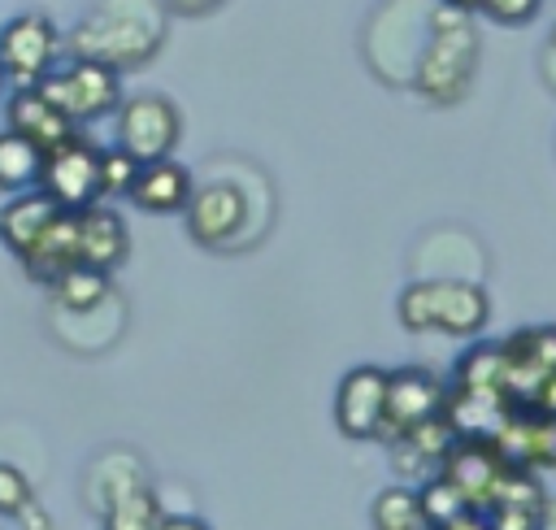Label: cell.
I'll return each instance as SVG.
<instances>
[{
  "instance_id": "1",
  "label": "cell",
  "mask_w": 556,
  "mask_h": 530,
  "mask_svg": "<svg viewBox=\"0 0 556 530\" xmlns=\"http://www.w3.org/2000/svg\"><path fill=\"white\" fill-rule=\"evenodd\" d=\"M165 43L161 0H91V9L70 26L61 52L70 61H91L113 74L148 65Z\"/></svg>"
},
{
  "instance_id": "2",
  "label": "cell",
  "mask_w": 556,
  "mask_h": 530,
  "mask_svg": "<svg viewBox=\"0 0 556 530\" xmlns=\"http://www.w3.org/2000/svg\"><path fill=\"white\" fill-rule=\"evenodd\" d=\"M478 70V30L469 13L439 4L430 13V35L426 48L413 65V87L430 104H452L469 91V78Z\"/></svg>"
},
{
  "instance_id": "3",
  "label": "cell",
  "mask_w": 556,
  "mask_h": 530,
  "mask_svg": "<svg viewBox=\"0 0 556 530\" xmlns=\"http://www.w3.org/2000/svg\"><path fill=\"white\" fill-rule=\"evenodd\" d=\"M395 313L413 335H478L491 317V295L465 278H417L400 291Z\"/></svg>"
},
{
  "instance_id": "4",
  "label": "cell",
  "mask_w": 556,
  "mask_h": 530,
  "mask_svg": "<svg viewBox=\"0 0 556 530\" xmlns=\"http://www.w3.org/2000/svg\"><path fill=\"white\" fill-rule=\"evenodd\" d=\"M70 126H91L96 117L117 113L122 104V74L91 65V61H65L52 65V74L35 87Z\"/></svg>"
},
{
  "instance_id": "5",
  "label": "cell",
  "mask_w": 556,
  "mask_h": 530,
  "mask_svg": "<svg viewBox=\"0 0 556 530\" xmlns=\"http://www.w3.org/2000/svg\"><path fill=\"white\" fill-rule=\"evenodd\" d=\"M39 191L65 213H83L100 204V143L74 130L70 139L48 148L39 165Z\"/></svg>"
},
{
  "instance_id": "6",
  "label": "cell",
  "mask_w": 556,
  "mask_h": 530,
  "mask_svg": "<svg viewBox=\"0 0 556 530\" xmlns=\"http://www.w3.org/2000/svg\"><path fill=\"white\" fill-rule=\"evenodd\" d=\"M61 61V30L48 13L30 9L0 26V74L9 87H39Z\"/></svg>"
},
{
  "instance_id": "7",
  "label": "cell",
  "mask_w": 556,
  "mask_h": 530,
  "mask_svg": "<svg viewBox=\"0 0 556 530\" xmlns=\"http://www.w3.org/2000/svg\"><path fill=\"white\" fill-rule=\"evenodd\" d=\"M117 143L126 156H135L139 165L148 161H165L182 135V117H178V104L161 91H139V96H126L117 104Z\"/></svg>"
},
{
  "instance_id": "8",
  "label": "cell",
  "mask_w": 556,
  "mask_h": 530,
  "mask_svg": "<svg viewBox=\"0 0 556 530\" xmlns=\"http://www.w3.org/2000/svg\"><path fill=\"white\" fill-rule=\"evenodd\" d=\"M187 235L200 248H239L243 243V226H248V195L239 182L230 178H213L204 187H191L187 200Z\"/></svg>"
},
{
  "instance_id": "9",
  "label": "cell",
  "mask_w": 556,
  "mask_h": 530,
  "mask_svg": "<svg viewBox=\"0 0 556 530\" xmlns=\"http://www.w3.org/2000/svg\"><path fill=\"white\" fill-rule=\"evenodd\" d=\"M443 400H447V387H443L430 369H421V365L387 369V404H382L378 439L395 443V439L408 434L413 426L439 417V413H443Z\"/></svg>"
},
{
  "instance_id": "10",
  "label": "cell",
  "mask_w": 556,
  "mask_h": 530,
  "mask_svg": "<svg viewBox=\"0 0 556 530\" xmlns=\"http://www.w3.org/2000/svg\"><path fill=\"white\" fill-rule=\"evenodd\" d=\"M387 404V369L382 365H352L334 391V426L348 439H378Z\"/></svg>"
},
{
  "instance_id": "11",
  "label": "cell",
  "mask_w": 556,
  "mask_h": 530,
  "mask_svg": "<svg viewBox=\"0 0 556 530\" xmlns=\"http://www.w3.org/2000/svg\"><path fill=\"white\" fill-rule=\"evenodd\" d=\"M504 465H508V460L495 452L491 439L456 434V443H452L447 456L439 460V478H447V482L465 495V504H469L473 513H482L486 500H491V491H495V482H500V474H504Z\"/></svg>"
},
{
  "instance_id": "12",
  "label": "cell",
  "mask_w": 556,
  "mask_h": 530,
  "mask_svg": "<svg viewBox=\"0 0 556 530\" xmlns=\"http://www.w3.org/2000/svg\"><path fill=\"white\" fill-rule=\"evenodd\" d=\"M504 369H508V400L513 408L526 404L539 378L556 374V326H526L500 343Z\"/></svg>"
},
{
  "instance_id": "13",
  "label": "cell",
  "mask_w": 556,
  "mask_h": 530,
  "mask_svg": "<svg viewBox=\"0 0 556 530\" xmlns=\"http://www.w3.org/2000/svg\"><path fill=\"white\" fill-rule=\"evenodd\" d=\"M495 452L517 465V469H552L556 465V421L552 417H539V413H526V408H513L500 430L491 434Z\"/></svg>"
},
{
  "instance_id": "14",
  "label": "cell",
  "mask_w": 556,
  "mask_h": 530,
  "mask_svg": "<svg viewBox=\"0 0 556 530\" xmlns=\"http://www.w3.org/2000/svg\"><path fill=\"white\" fill-rule=\"evenodd\" d=\"M74 248H78V265L109 274V269H117L126 261L130 230H126V222H122L117 209L91 204V209L74 213Z\"/></svg>"
},
{
  "instance_id": "15",
  "label": "cell",
  "mask_w": 556,
  "mask_h": 530,
  "mask_svg": "<svg viewBox=\"0 0 556 530\" xmlns=\"http://www.w3.org/2000/svg\"><path fill=\"white\" fill-rule=\"evenodd\" d=\"M4 130L22 135V139H30L39 152H48V148H56L61 139H70L78 126H70L35 87H13L9 100H4Z\"/></svg>"
},
{
  "instance_id": "16",
  "label": "cell",
  "mask_w": 556,
  "mask_h": 530,
  "mask_svg": "<svg viewBox=\"0 0 556 530\" xmlns=\"http://www.w3.org/2000/svg\"><path fill=\"white\" fill-rule=\"evenodd\" d=\"M191 187L195 182H191L187 165H178L174 156H165V161L139 165V174H135V182H130L126 195L143 213H182L187 200H191Z\"/></svg>"
},
{
  "instance_id": "17",
  "label": "cell",
  "mask_w": 556,
  "mask_h": 530,
  "mask_svg": "<svg viewBox=\"0 0 556 530\" xmlns=\"http://www.w3.org/2000/svg\"><path fill=\"white\" fill-rule=\"evenodd\" d=\"M135 487H148V469L135 452L126 447H113V452H100L91 465H87V478H83V495L91 504V513L100 517L113 500H122L126 491Z\"/></svg>"
},
{
  "instance_id": "18",
  "label": "cell",
  "mask_w": 556,
  "mask_h": 530,
  "mask_svg": "<svg viewBox=\"0 0 556 530\" xmlns=\"http://www.w3.org/2000/svg\"><path fill=\"white\" fill-rule=\"evenodd\" d=\"M61 209L35 187V191H22V195H9V204L0 209V243L22 261L30 252V243L43 235V226L56 217Z\"/></svg>"
},
{
  "instance_id": "19",
  "label": "cell",
  "mask_w": 556,
  "mask_h": 530,
  "mask_svg": "<svg viewBox=\"0 0 556 530\" xmlns=\"http://www.w3.org/2000/svg\"><path fill=\"white\" fill-rule=\"evenodd\" d=\"M70 265H78V248H74V213H56L43 235L30 243V252L22 256V269L35 278V282H52L56 274H65Z\"/></svg>"
},
{
  "instance_id": "20",
  "label": "cell",
  "mask_w": 556,
  "mask_h": 530,
  "mask_svg": "<svg viewBox=\"0 0 556 530\" xmlns=\"http://www.w3.org/2000/svg\"><path fill=\"white\" fill-rule=\"evenodd\" d=\"M48 291H52V304H56L61 313H96V308L113 295L109 274L87 269V265H70L65 274H56V278L48 282Z\"/></svg>"
},
{
  "instance_id": "21",
  "label": "cell",
  "mask_w": 556,
  "mask_h": 530,
  "mask_svg": "<svg viewBox=\"0 0 556 530\" xmlns=\"http://www.w3.org/2000/svg\"><path fill=\"white\" fill-rule=\"evenodd\" d=\"M39 165H43V152L13 135V130H0V191L4 195H22V191H35L39 187Z\"/></svg>"
},
{
  "instance_id": "22",
  "label": "cell",
  "mask_w": 556,
  "mask_h": 530,
  "mask_svg": "<svg viewBox=\"0 0 556 530\" xmlns=\"http://www.w3.org/2000/svg\"><path fill=\"white\" fill-rule=\"evenodd\" d=\"M161 517H165V513H161V500H156V491H152V482H148V487H135V491H126L122 500H113V504L100 513V526H104V530H156Z\"/></svg>"
},
{
  "instance_id": "23",
  "label": "cell",
  "mask_w": 556,
  "mask_h": 530,
  "mask_svg": "<svg viewBox=\"0 0 556 530\" xmlns=\"http://www.w3.org/2000/svg\"><path fill=\"white\" fill-rule=\"evenodd\" d=\"M369 521L374 530H426L413 487H382L369 504Z\"/></svg>"
},
{
  "instance_id": "24",
  "label": "cell",
  "mask_w": 556,
  "mask_h": 530,
  "mask_svg": "<svg viewBox=\"0 0 556 530\" xmlns=\"http://www.w3.org/2000/svg\"><path fill=\"white\" fill-rule=\"evenodd\" d=\"M417 504H421V521H426V530L469 508V504H465V495H460L447 478H439V474H434V478H426V482L417 487Z\"/></svg>"
},
{
  "instance_id": "25",
  "label": "cell",
  "mask_w": 556,
  "mask_h": 530,
  "mask_svg": "<svg viewBox=\"0 0 556 530\" xmlns=\"http://www.w3.org/2000/svg\"><path fill=\"white\" fill-rule=\"evenodd\" d=\"M547 504H486L482 521L486 530H543Z\"/></svg>"
},
{
  "instance_id": "26",
  "label": "cell",
  "mask_w": 556,
  "mask_h": 530,
  "mask_svg": "<svg viewBox=\"0 0 556 530\" xmlns=\"http://www.w3.org/2000/svg\"><path fill=\"white\" fill-rule=\"evenodd\" d=\"M139 174V161L126 156L122 148H100V200L104 195H126Z\"/></svg>"
},
{
  "instance_id": "27",
  "label": "cell",
  "mask_w": 556,
  "mask_h": 530,
  "mask_svg": "<svg viewBox=\"0 0 556 530\" xmlns=\"http://www.w3.org/2000/svg\"><path fill=\"white\" fill-rule=\"evenodd\" d=\"M30 500H35V495H30L26 474H22L17 465L0 460V517H17V513H22Z\"/></svg>"
},
{
  "instance_id": "28",
  "label": "cell",
  "mask_w": 556,
  "mask_h": 530,
  "mask_svg": "<svg viewBox=\"0 0 556 530\" xmlns=\"http://www.w3.org/2000/svg\"><path fill=\"white\" fill-rule=\"evenodd\" d=\"M543 0H478V9L491 17V22H504V26H517V22H530L539 13Z\"/></svg>"
},
{
  "instance_id": "29",
  "label": "cell",
  "mask_w": 556,
  "mask_h": 530,
  "mask_svg": "<svg viewBox=\"0 0 556 530\" xmlns=\"http://www.w3.org/2000/svg\"><path fill=\"white\" fill-rule=\"evenodd\" d=\"M526 413H539V417H552L556 421V374H547V378H539L534 382V391L526 395V404H521Z\"/></svg>"
},
{
  "instance_id": "30",
  "label": "cell",
  "mask_w": 556,
  "mask_h": 530,
  "mask_svg": "<svg viewBox=\"0 0 556 530\" xmlns=\"http://www.w3.org/2000/svg\"><path fill=\"white\" fill-rule=\"evenodd\" d=\"M165 4V13H182V17H204V13H213L222 0H161Z\"/></svg>"
},
{
  "instance_id": "31",
  "label": "cell",
  "mask_w": 556,
  "mask_h": 530,
  "mask_svg": "<svg viewBox=\"0 0 556 530\" xmlns=\"http://www.w3.org/2000/svg\"><path fill=\"white\" fill-rule=\"evenodd\" d=\"M430 530H486V521H482V513L465 508V513H456V517H447V521H439Z\"/></svg>"
},
{
  "instance_id": "32",
  "label": "cell",
  "mask_w": 556,
  "mask_h": 530,
  "mask_svg": "<svg viewBox=\"0 0 556 530\" xmlns=\"http://www.w3.org/2000/svg\"><path fill=\"white\" fill-rule=\"evenodd\" d=\"M156 530H213V526L200 521V517H191V513H174V517H161Z\"/></svg>"
},
{
  "instance_id": "33",
  "label": "cell",
  "mask_w": 556,
  "mask_h": 530,
  "mask_svg": "<svg viewBox=\"0 0 556 530\" xmlns=\"http://www.w3.org/2000/svg\"><path fill=\"white\" fill-rule=\"evenodd\" d=\"M17 517H22V526H26V530H48V517H43V508H39L35 500H30V504H26Z\"/></svg>"
},
{
  "instance_id": "34",
  "label": "cell",
  "mask_w": 556,
  "mask_h": 530,
  "mask_svg": "<svg viewBox=\"0 0 556 530\" xmlns=\"http://www.w3.org/2000/svg\"><path fill=\"white\" fill-rule=\"evenodd\" d=\"M543 74H547V83L556 87V26H552V35H547V52H543Z\"/></svg>"
},
{
  "instance_id": "35",
  "label": "cell",
  "mask_w": 556,
  "mask_h": 530,
  "mask_svg": "<svg viewBox=\"0 0 556 530\" xmlns=\"http://www.w3.org/2000/svg\"><path fill=\"white\" fill-rule=\"evenodd\" d=\"M447 9H460V13H469V9H478V0H443Z\"/></svg>"
},
{
  "instance_id": "36",
  "label": "cell",
  "mask_w": 556,
  "mask_h": 530,
  "mask_svg": "<svg viewBox=\"0 0 556 530\" xmlns=\"http://www.w3.org/2000/svg\"><path fill=\"white\" fill-rule=\"evenodd\" d=\"M4 87H9V83H4V74H0V91H4Z\"/></svg>"
}]
</instances>
